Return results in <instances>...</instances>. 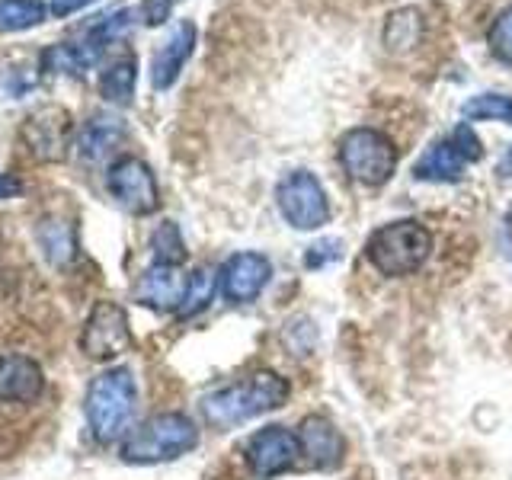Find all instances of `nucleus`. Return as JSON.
I'll list each match as a JSON object with an SVG mask.
<instances>
[{
    "instance_id": "24",
    "label": "nucleus",
    "mask_w": 512,
    "mask_h": 480,
    "mask_svg": "<svg viewBox=\"0 0 512 480\" xmlns=\"http://www.w3.org/2000/svg\"><path fill=\"white\" fill-rule=\"evenodd\" d=\"M151 253H154V263H164V266L186 263V240L173 221L157 224V231L151 234Z\"/></svg>"
},
{
    "instance_id": "21",
    "label": "nucleus",
    "mask_w": 512,
    "mask_h": 480,
    "mask_svg": "<svg viewBox=\"0 0 512 480\" xmlns=\"http://www.w3.org/2000/svg\"><path fill=\"white\" fill-rule=\"evenodd\" d=\"M215 292H218V272L208 269V266L192 269L186 276V295H183V304H180V317L202 314L208 304H212Z\"/></svg>"
},
{
    "instance_id": "19",
    "label": "nucleus",
    "mask_w": 512,
    "mask_h": 480,
    "mask_svg": "<svg viewBox=\"0 0 512 480\" xmlns=\"http://www.w3.org/2000/svg\"><path fill=\"white\" fill-rule=\"evenodd\" d=\"M420 39H423L420 10L404 7L388 16V23H384V45H388V52H394V55L413 52V48L420 45Z\"/></svg>"
},
{
    "instance_id": "9",
    "label": "nucleus",
    "mask_w": 512,
    "mask_h": 480,
    "mask_svg": "<svg viewBox=\"0 0 512 480\" xmlns=\"http://www.w3.org/2000/svg\"><path fill=\"white\" fill-rule=\"evenodd\" d=\"M74 122L61 106H42L23 122V144L26 151L45 160V164H58V160L68 157V151L74 148Z\"/></svg>"
},
{
    "instance_id": "16",
    "label": "nucleus",
    "mask_w": 512,
    "mask_h": 480,
    "mask_svg": "<svg viewBox=\"0 0 512 480\" xmlns=\"http://www.w3.org/2000/svg\"><path fill=\"white\" fill-rule=\"evenodd\" d=\"M125 141V125L116 116H93L84 125L77 128V138H74V151L80 160L87 164H96V160L109 157L112 151L119 148Z\"/></svg>"
},
{
    "instance_id": "26",
    "label": "nucleus",
    "mask_w": 512,
    "mask_h": 480,
    "mask_svg": "<svg viewBox=\"0 0 512 480\" xmlns=\"http://www.w3.org/2000/svg\"><path fill=\"white\" fill-rule=\"evenodd\" d=\"M340 256H343V240L324 237V240H317V244L308 247V253H304V266H308V269H324V266L340 260Z\"/></svg>"
},
{
    "instance_id": "30",
    "label": "nucleus",
    "mask_w": 512,
    "mask_h": 480,
    "mask_svg": "<svg viewBox=\"0 0 512 480\" xmlns=\"http://www.w3.org/2000/svg\"><path fill=\"white\" fill-rule=\"evenodd\" d=\"M23 192V180L13 173H0V202L4 199H16Z\"/></svg>"
},
{
    "instance_id": "27",
    "label": "nucleus",
    "mask_w": 512,
    "mask_h": 480,
    "mask_svg": "<svg viewBox=\"0 0 512 480\" xmlns=\"http://www.w3.org/2000/svg\"><path fill=\"white\" fill-rule=\"evenodd\" d=\"M455 144V151L464 157V164H477L480 157H484V148H480V138L474 135V128L464 122V125H458L455 132H452V138H448Z\"/></svg>"
},
{
    "instance_id": "2",
    "label": "nucleus",
    "mask_w": 512,
    "mask_h": 480,
    "mask_svg": "<svg viewBox=\"0 0 512 480\" xmlns=\"http://www.w3.org/2000/svg\"><path fill=\"white\" fill-rule=\"evenodd\" d=\"M135 407H138V384L132 368L116 365L96 375L84 397V413L93 439L96 442L122 439L128 426H132Z\"/></svg>"
},
{
    "instance_id": "12",
    "label": "nucleus",
    "mask_w": 512,
    "mask_h": 480,
    "mask_svg": "<svg viewBox=\"0 0 512 480\" xmlns=\"http://www.w3.org/2000/svg\"><path fill=\"white\" fill-rule=\"evenodd\" d=\"M298 442H301V455L317 471H333L343 464L346 442L327 416H304L298 426Z\"/></svg>"
},
{
    "instance_id": "20",
    "label": "nucleus",
    "mask_w": 512,
    "mask_h": 480,
    "mask_svg": "<svg viewBox=\"0 0 512 480\" xmlns=\"http://www.w3.org/2000/svg\"><path fill=\"white\" fill-rule=\"evenodd\" d=\"M39 247L45 253V260L52 263V266H68L74 260V253H77V240H74V228L68 221H61V218H45L39 224Z\"/></svg>"
},
{
    "instance_id": "10",
    "label": "nucleus",
    "mask_w": 512,
    "mask_h": 480,
    "mask_svg": "<svg viewBox=\"0 0 512 480\" xmlns=\"http://www.w3.org/2000/svg\"><path fill=\"white\" fill-rule=\"evenodd\" d=\"M301 458V442L298 432L285 426H263L260 432H253L244 445V461L256 477H279L285 471H292Z\"/></svg>"
},
{
    "instance_id": "11",
    "label": "nucleus",
    "mask_w": 512,
    "mask_h": 480,
    "mask_svg": "<svg viewBox=\"0 0 512 480\" xmlns=\"http://www.w3.org/2000/svg\"><path fill=\"white\" fill-rule=\"evenodd\" d=\"M272 279V263L263 253H234L224 260V266L218 269V288L221 295L231 304H250L263 295V288Z\"/></svg>"
},
{
    "instance_id": "25",
    "label": "nucleus",
    "mask_w": 512,
    "mask_h": 480,
    "mask_svg": "<svg viewBox=\"0 0 512 480\" xmlns=\"http://www.w3.org/2000/svg\"><path fill=\"white\" fill-rule=\"evenodd\" d=\"M487 42H490V52L496 58L512 64V4L493 20V26L487 32Z\"/></svg>"
},
{
    "instance_id": "23",
    "label": "nucleus",
    "mask_w": 512,
    "mask_h": 480,
    "mask_svg": "<svg viewBox=\"0 0 512 480\" xmlns=\"http://www.w3.org/2000/svg\"><path fill=\"white\" fill-rule=\"evenodd\" d=\"M461 116L468 122H503V125H512V96H506V93H477L461 106Z\"/></svg>"
},
{
    "instance_id": "22",
    "label": "nucleus",
    "mask_w": 512,
    "mask_h": 480,
    "mask_svg": "<svg viewBox=\"0 0 512 480\" xmlns=\"http://www.w3.org/2000/svg\"><path fill=\"white\" fill-rule=\"evenodd\" d=\"M45 0H0V32H23L45 23Z\"/></svg>"
},
{
    "instance_id": "17",
    "label": "nucleus",
    "mask_w": 512,
    "mask_h": 480,
    "mask_svg": "<svg viewBox=\"0 0 512 480\" xmlns=\"http://www.w3.org/2000/svg\"><path fill=\"white\" fill-rule=\"evenodd\" d=\"M464 157L455 151L452 141H432L423 151V157L413 164V180L423 183H458L464 176Z\"/></svg>"
},
{
    "instance_id": "15",
    "label": "nucleus",
    "mask_w": 512,
    "mask_h": 480,
    "mask_svg": "<svg viewBox=\"0 0 512 480\" xmlns=\"http://www.w3.org/2000/svg\"><path fill=\"white\" fill-rule=\"evenodd\" d=\"M45 388V375L36 359L20 352L0 356V404H32Z\"/></svg>"
},
{
    "instance_id": "14",
    "label": "nucleus",
    "mask_w": 512,
    "mask_h": 480,
    "mask_svg": "<svg viewBox=\"0 0 512 480\" xmlns=\"http://www.w3.org/2000/svg\"><path fill=\"white\" fill-rule=\"evenodd\" d=\"M183 295H186V276L180 266L154 263L135 282V301L151 311H180Z\"/></svg>"
},
{
    "instance_id": "13",
    "label": "nucleus",
    "mask_w": 512,
    "mask_h": 480,
    "mask_svg": "<svg viewBox=\"0 0 512 480\" xmlns=\"http://www.w3.org/2000/svg\"><path fill=\"white\" fill-rule=\"evenodd\" d=\"M196 48V26L183 20L180 26L170 29V36L160 42V48L151 55V87L154 90H170L180 80L186 61L192 58Z\"/></svg>"
},
{
    "instance_id": "29",
    "label": "nucleus",
    "mask_w": 512,
    "mask_h": 480,
    "mask_svg": "<svg viewBox=\"0 0 512 480\" xmlns=\"http://www.w3.org/2000/svg\"><path fill=\"white\" fill-rule=\"evenodd\" d=\"M90 4H96V0H48V13L64 20V16H74L80 10H87Z\"/></svg>"
},
{
    "instance_id": "28",
    "label": "nucleus",
    "mask_w": 512,
    "mask_h": 480,
    "mask_svg": "<svg viewBox=\"0 0 512 480\" xmlns=\"http://www.w3.org/2000/svg\"><path fill=\"white\" fill-rule=\"evenodd\" d=\"M183 0H144L141 4V20L148 26H160L170 20V13L180 7Z\"/></svg>"
},
{
    "instance_id": "3",
    "label": "nucleus",
    "mask_w": 512,
    "mask_h": 480,
    "mask_svg": "<svg viewBox=\"0 0 512 480\" xmlns=\"http://www.w3.org/2000/svg\"><path fill=\"white\" fill-rule=\"evenodd\" d=\"M196 445H199V426L186 413H157L125 436L122 461L160 464V461L183 458Z\"/></svg>"
},
{
    "instance_id": "8",
    "label": "nucleus",
    "mask_w": 512,
    "mask_h": 480,
    "mask_svg": "<svg viewBox=\"0 0 512 480\" xmlns=\"http://www.w3.org/2000/svg\"><path fill=\"white\" fill-rule=\"evenodd\" d=\"M106 189L125 212L132 215H154L160 208V189L154 180V170L141 157H116L106 170Z\"/></svg>"
},
{
    "instance_id": "4",
    "label": "nucleus",
    "mask_w": 512,
    "mask_h": 480,
    "mask_svg": "<svg viewBox=\"0 0 512 480\" xmlns=\"http://www.w3.org/2000/svg\"><path fill=\"white\" fill-rule=\"evenodd\" d=\"M429 253H432V234L413 218L381 224L365 244L368 263H372L381 276H391V279L413 276L416 269H423Z\"/></svg>"
},
{
    "instance_id": "7",
    "label": "nucleus",
    "mask_w": 512,
    "mask_h": 480,
    "mask_svg": "<svg viewBox=\"0 0 512 480\" xmlns=\"http://www.w3.org/2000/svg\"><path fill=\"white\" fill-rule=\"evenodd\" d=\"M80 349L93 362H112L132 349V324H128V311L119 301L93 304L84 330H80Z\"/></svg>"
},
{
    "instance_id": "31",
    "label": "nucleus",
    "mask_w": 512,
    "mask_h": 480,
    "mask_svg": "<svg viewBox=\"0 0 512 480\" xmlns=\"http://www.w3.org/2000/svg\"><path fill=\"white\" fill-rule=\"evenodd\" d=\"M0 247H4V234H0Z\"/></svg>"
},
{
    "instance_id": "18",
    "label": "nucleus",
    "mask_w": 512,
    "mask_h": 480,
    "mask_svg": "<svg viewBox=\"0 0 512 480\" xmlns=\"http://www.w3.org/2000/svg\"><path fill=\"white\" fill-rule=\"evenodd\" d=\"M135 80H138V58L132 52H122L100 71V96L112 106H128L135 96Z\"/></svg>"
},
{
    "instance_id": "1",
    "label": "nucleus",
    "mask_w": 512,
    "mask_h": 480,
    "mask_svg": "<svg viewBox=\"0 0 512 480\" xmlns=\"http://www.w3.org/2000/svg\"><path fill=\"white\" fill-rule=\"evenodd\" d=\"M288 394H292V384L276 372H256L228 388H218L212 394L202 397V416L208 426L215 429H231L253 420V416L279 410Z\"/></svg>"
},
{
    "instance_id": "5",
    "label": "nucleus",
    "mask_w": 512,
    "mask_h": 480,
    "mask_svg": "<svg viewBox=\"0 0 512 480\" xmlns=\"http://www.w3.org/2000/svg\"><path fill=\"white\" fill-rule=\"evenodd\" d=\"M336 157H340V167L346 170L349 180L362 183V186L388 183L397 170L394 141L384 132H378V128H365V125L349 128V132L340 138Z\"/></svg>"
},
{
    "instance_id": "6",
    "label": "nucleus",
    "mask_w": 512,
    "mask_h": 480,
    "mask_svg": "<svg viewBox=\"0 0 512 480\" xmlns=\"http://www.w3.org/2000/svg\"><path fill=\"white\" fill-rule=\"evenodd\" d=\"M279 215L292 224L295 231H317L330 221V199L314 173L295 170L288 173L276 189Z\"/></svg>"
}]
</instances>
